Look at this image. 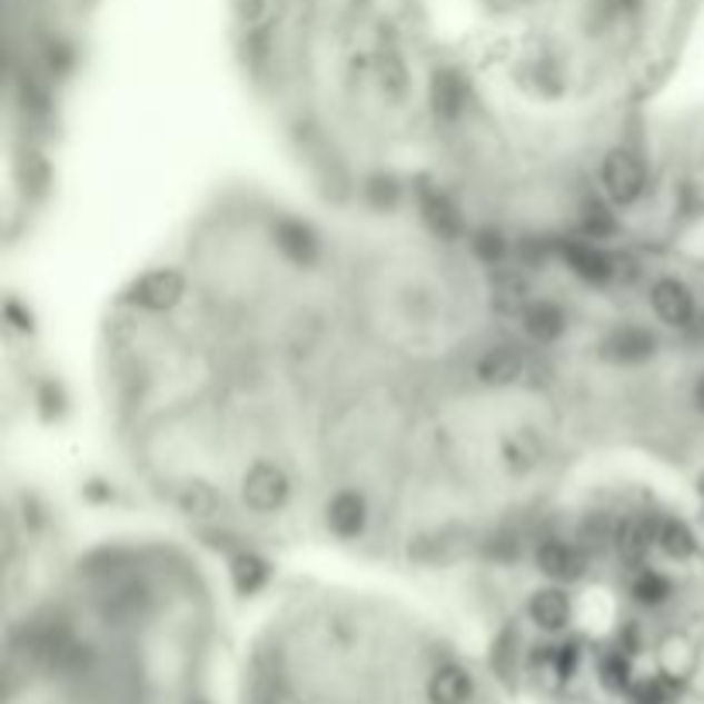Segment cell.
Returning a JSON list of instances; mask_svg holds the SVG:
<instances>
[{"mask_svg": "<svg viewBox=\"0 0 704 704\" xmlns=\"http://www.w3.org/2000/svg\"><path fill=\"white\" fill-rule=\"evenodd\" d=\"M598 179H602L605 197L615 207H633V204H639V197L646 192V166H643L639 155L629 151V148L608 151Z\"/></svg>", "mask_w": 704, "mask_h": 704, "instance_id": "6da1fadb", "label": "cell"}, {"mask_svg": "<svg viewBox=\"0 0 704 704\" xmlns=\"http://www.w3.org/2000/svg\"><path fill=\"white\" fill-rule=\"evenodd\" d=\"M289 492H292V482L289 475L282 472V467L276 460H258L248 467V475L241 482V498L248 508H255V513H279V508L289 502Z\"/></svg>", "mask_w": 704, "mask_h": 704, "instance_id": "7a4b0ae2", "label": "cell"}, {"mask_svg": "<svg viewBox=\"0 0 704 704\" xmlns=\"http://www.w3.org/2000/svg\"><path fill=\"white\" fill-rule=\"evenodd\" d=\"M182 296H186L182 271H176V268H151V271H145L138 282L128 286L125 303H131L138 309H148V313H169V309H176L182 303Z\"/></svg>", "mask_w": 704, "mask_h": 704, "instance_id": "3957f363", "label": "cell"}, {"mask_svg": "<svg viewBox=\"0 0 704 704\" xmlns=\"http://www.w3.org/2000/svg\"><path fill=\"white\" fill-rule=\"evenodd\" d=\"M598 355L612 365H639L656 355V337L639 324H622L602 337Z\"/></svg>", "mask_w": 704, "mask_h": 704, "instance_id": "277c9868", "label": "cell"}, {"mask_svg": "<svg viewBox=\"0 0 704 704\" xmlns=\"http://www.w3.org/2000/svg\"><path fill=\"white\" fill-rule=\"evenodd\" d=\"M416 197H419V214H423L426 227L434 230L440 241H457L464 234V217L447 192L429 182H419Z\"/></svg>", "mask_w": 704, "mask_h": 704, "instance_id": "5b68a950", "label": "cell"}, {"mask_svg": "<svg viewBox=\"0 0 704 704\" xmlns=\"http://www.w3.org/2000/svg\"><path fill=\"white\" fill-rule=\"evenodd\" d=\"M271 238H276V248L282 251L286 261L299 265V268H313L320 261V238L317 230H313L309 224L303 220H279L276 227H271Z\"/></svg>", "mask_w": 704, "mask_h": 704, "instance_id": "8992f818", "label": "cell"}, {"mask_svg": "<svg viewBox=\"0 0 704 704\" xmlns=\"http://www.w3.org/2000/svg\"><path fill=\"white\" fill-rule=\"evenodd\" d=\"M557 255L567 261V268L574 271L577 279L592 282V286H602V282H608V279L615 276V261H612L602 248H595L592 241H574V238H567V241L557 245Z\"/></svg>", "mask_w": 704, "mask_h": 704, "instance_id": "52a82bcc", "label": "cell"}, {"mask_svg": "<svg viewBox=\"0 0 704 704\" xmlns=\"http://www.w3.org/2000/svg\"><path fill=\"white\" fill-rule=\"evenodd\" d=\"M650 306L656 317L667 324V327H691L694 324V296L684 282L677 279H660L653 289H650Z\"/></svg>", "mask_w": 704, "mask_h": 704, "instance_id": "ba28073f", "label": "cell"}, {"mask_svg": "<svg viewBox=\"0 0 704 704\" xmlns=\"http://www.w3.org/2000/svg\"><path fill=\"white\" fill-rule=\"evenodd\" d=\"M467 97H472V87H467V80L457 69L434 72V80H429V107H434L440 121H457L467 110Z\"/></svg>", "mask_w": 704, "mask_h": 704, "instance_id": "9c48e42d", "label": "cell"}, {"mask_svg": "<svg viewBox=\"0 0 704 704\" xmlns=\"http://www.w3.org/2000/svg\"><path fill=\"white\" fill-rule=\"evenodd\" d=\"M327 526L340 539H358L368 526V502L358 492H337L327 502Z\"/></svg>", "mask_w": 704, "mask_h": 704, "instance_id": "30bf717a", "label": "cell"}, {"mask_svg": "<svg viewBox=\"0 0 704 704\" xmlns=\"http://www.w3.org/2000/svg\"><path fill=\"white\" fill-rule=\"evenodd\" d=\"M536 567L551 577V581H577L584 574V554L577 546H571L567 539H543L536 546Z\"/></svg>", "mask_w": 704, "mask_h": 704, "instance_id": "8fae6325", "label": "cell"}, {"mask_svg": "<svg viewBox=\"0 0 704 704\" xmlns=\"http://www.w3.org/2000/svg\"><path fill=\"white\" fill-rule=\"evenodd\" d=\"M523 355L516 347H488L485 355L478 358V381L482 385H492V388H505V385H516L523 378Z\"/></svg>", "mask_w": 704, "mask_h": 704, "instance_id": "7c38bea8", "label": "cell"}, {"mask_svg": "<svg viewBox=\"0 0 704 704\" xmlns=\"http://www.w3.org/2000/svg\"><path fill=\"white\" fill-rule=\"evenodd\" d=\"M519 320H523V330L536 340V344H554L564 337L567 330V313L551 303V299H536L529 303L523 313H519Z\"/></svg>", "mask_w": 704, "mask_h": 704, "instance_id": "4fadbf2b", "label": "cell"}, {"mask_svg": "<svg viewBox=\"0 0 704 704\" xmlns=\"http://www.w3.org/2000/svg\"><path fill=\"white\" fill-rule=\"evenodd\" d=\"M529 618L543 633H561L571 622V598L564 588H543L529 598Z\"/></svg>", "mask_w": 704, "mask_h": 704, "instance_id": "5bb4252c", "label": "cell"}, {"mask_svg": "<svg viewBox=\"0 0 704 704\" xmlns=\"http://www.w3.org/2000/svg\"><path fill=\"white\" fill-rule=\"evenodd\" d=\"M426 691H429V701L434 704H467L472 701L475 681L464 667H457V663H447V667H440L434 677H429Z\"/></svg>", "mask_w": 704, "mask_h": 704, "instance_id": "9a60e30c", "label": "cell"}, {"mask_svg": "<svg viewBox=\"0 0 704 704\" xmlns=\"http://www.w3.org/2000/svg\"><path fill=\"white\" fill-rule=\"evenodd\" d=\"M615 546L629 564H639L656 546V519H625L615 533Z\"/></svg>", "mask_w": 704, "mask_h": 704, "instance_id": "2e32d148", "label": "cell"}, {"mask_svg": "<svg viewBox=\"0 0 704 704\" xmlns=\"http://www.w3.org/2000/svg\"><path fill=\"white\" fill-rule=\"evenodd\" d=\"M230 577H234V592L248 598V595H255V592L265 588V581L271 577V567H268L265 557L245 551V554H238V557L230 561Z\"/></svg>", "mask_w": 704, "mask_h": 704, "instance_id": "e0dca14e", "label": "cell"}, {"mask_svg": "<svg viewBox=\"0 0 704 704\" xmlns=\"http://www.w3.org/2000/svg\"><path fill=\"white\" fill-rule=\"evenodd\" d=\"M656 546L674 561H691L697 554V536L681 519H656Z\"/></svg>", "mask_w": 704, "mask_h": 704, "instance_id": "ac0fdd59", "label": "cell"}, {"mask_svg": "<svg viewBox=\"0 0 704 704\" xmlns=\"http://www.w3.org/2000/svg\"><path fill=\"white\" fill-rule=\"evenodd\" d=\"M492 306L502 309V313H519L529 306V286L523 276H516V271H508V276H498L492 282Z\"/></svg>", "mask_w": 704, "mask_h": 704, "instance_id": "d6986e66", "label": "cell"}, {"mask_svg": "<svg viewBox=\"0 0 704 704\" xmlns=\"http://www.w3.org/2000/svg\"><path fill=\"white\" fill-rule=\"evenodd\" d=\"M629 595H633L639 605L656 608V605H663V602L671 598V581L663 577L660 571L639 567V571L633 574V581H629Z\"/></svg>", "mask_w": 704, "mask_h": 704, "instance_id": "ffe728a7", "label": "cell"}, {"mask_svg": "<svg viewBox=\"0 0 704 704\" xmlns=\"http://www.w3.org/2000/svg\"><path fill=\"white\" fill-rule=\"evenodd\" d=\"M179 508L192 519H210L220 508V495L207 482H189L179 488Z\"/></svg>", "mask_w": 704, "mask_h": 704, "instance_id": "44dd1931", "label": "cell"}, {"mask_svg": "<svg viewBox=\"0 0 704 704\" xmlns=\"http://www.w3.org/2000/svg\"><path fill=\"white\" fill-rule=\"evenodd\" d=\"M472 251L478 255V261L485 265H498L505 255H508V241H505V234L495 230V227H482L472 234Z\"/></svg>", "mask_w": 704, "mask_h": 704, "instance_id": "7402d4cb", "label": "cell"}, {"mask_svg": "<svg viewBox=\"0 0 704 704\" xmlns=\"http://www.w3.org/2000/svg\"><path fill=\"white\" fill-rule=\"evenodd\" d=\"M598 674H602V684L605 687L625 691V687H629V660H625L622 653H608L598 663Z\"/></svg>", "mask_w": 704, "mask_h": 704, "instance_id": "603a6c76", "label": "cell"}, {"mask_svg": "<svg viewBox=\"0 0 704 704\" xmlns=\"http://www.w3.org/2000/svg\"><path fill=\"white\" fill-rule=\"evenodd\" d=\"M581 230L592 234V238H608V234H615V217L608 214V207L588 204L581 214Z\"/></svg>", "mask_w": 704, "mask_h": 704, "instance_id": "cb8c5ba5", "label": "cell"}, {"mask_svg": "<svg viewBox=\"0 0 704 704\" xmlns=\"http://www.w3.org/2000/svg\"><path fill=\"white\" fill-rule=\"evenodd\" d=\"M368 200H371V207H378V210H393V207L399 204V182H396L393 176H375V179L368 182Z\"/></svg>", "mask_w": 704, "mask_h": 704, "instance_id": "d4e9b609", "label": "cell"}, {"mask_svg": "<svg viewBox=\"0 0 704 704\" xmlns=\"http://www.w3.org/2000/svg\"><path fill=\"white\" fill-rule=\"evenodd\" d=\"M633 694H636L639 704H663L674 694V684L667 677H646L633 687Z\"/></svg>", "mask_w": 704, "mask_h": 704, "instance_id": "484cf974", "label": "cell"}, {"mask_svg": "<svg viewBox=\"0 0 704 704\" xmlns=\"http://www.w3.org/2000/svg\"><path fill=\"white\" fill-rule=\"evenodd\" d=\"M608 14H633L639 8V0H605Z\"/></svg>", "mask_w": 704, "mask_h": 704, "instance_id": "4316f807", "label": "cell"}, {"mask_svg": "<svg viewBox=\"0 0 704 704\" xmlns=\"http://www.w3.org/2000/svg\"><path fill=\"white\" fill-rule=\"evenodd\" d=\"M238 8H241V18L245 21H255L265 11V0H238Z\"/></svg>", "mask_w": 704, "mask_h": 704, "instance_id": "83f0119b", "label": "cell"}, {"mask_svg": "<svg viewBox=\"0 0 704 704\" xmlns=\"http://www.w3.org/2000/svg\"><path fill=\"white\" fill-rule=\"evenodd\" d=\"M694 403H697V409L704 413V375H701L697 385H694Z\"/></svg>", "mask_w": 704, "mask_h": 704, "instance_id": "f1b7e54d", "label": "cell"}]
</instances>
